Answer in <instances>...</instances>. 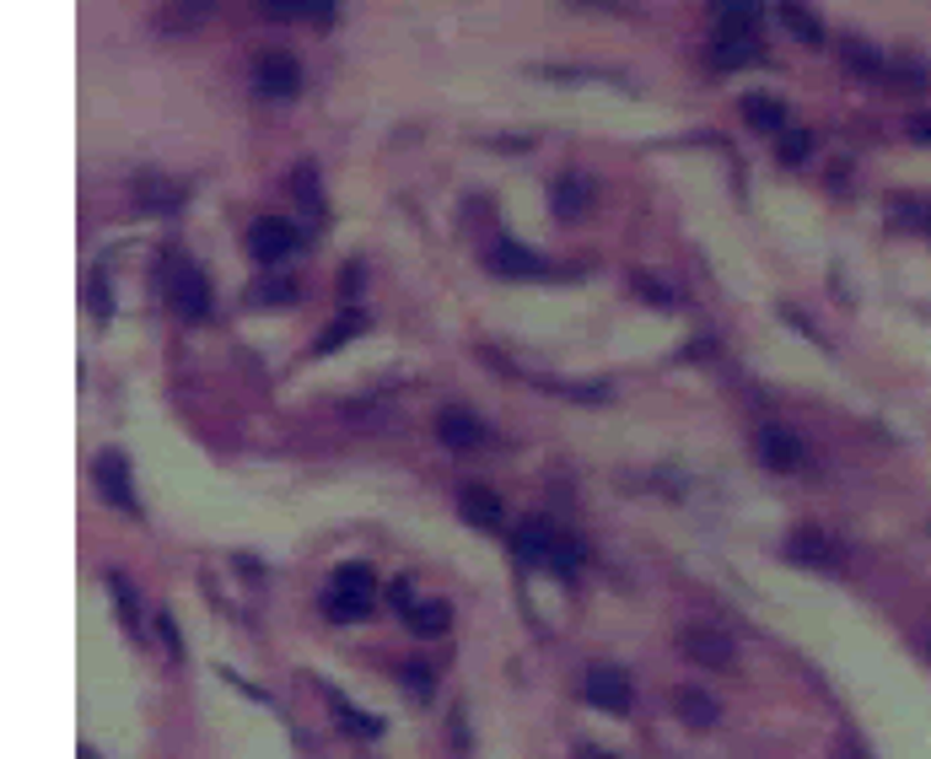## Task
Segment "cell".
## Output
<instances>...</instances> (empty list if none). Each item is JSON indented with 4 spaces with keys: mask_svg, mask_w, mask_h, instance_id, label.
Segmentation results:
<instances>
[{
    "mask_svg": "<svg viewBox=\"0 0 931 759\" xmlns=\"http://www.w3.org/2000/svg\"><path fill=\"white\" fill-rule=\"evenodd\" d=\"M82 759H97V755H92V749H86V755H82Z\"/></svg>",
    "mask_w": 931,
    "mask_h": 759,
    "instance_id": "74e56055",
    "label": "cell"
},
{
    "mask_svg": "<svg viewBox=\"0 0 931 759\" xmlns=\"http://www.w3.org/2000/svg\"><path fill=\"white\" fill-rule=\"evenodd\" d=\"M388 598H394V609H399V614H405L409 603H415V592H409V582H394V592H388Z\"/></svg>",
    "mask_w": 931,
    "mask_h": 759,
    "instance_id": "1f68e13d",
    "label": "cell"
},
{
    "mask_svg": "<svg viewBox=\"0 0 931 759\" xmlns=\"http://www.w3.org/2000/svg\"><path fill=\"white\" fill-rule=\"evenodd\" d=\"M356 286H362V270H356V264H351V270H345V275H339V292L351 296V292H356Z\"/></svg>",
    "mask_w": 931,
    "mask_h": 759,
    "instance_id": "836d02e7",
    "label": "cell"
},
{
    "mask_svg": "<svg viewBox=\"0 0 931 759\" xmlns=\"http://www.w3.org/2000/svg\"><path fill=\"white\" fill-rule=\"evenodd\" d=\"M490 270H495V275H512V281L550 275V264H544L533 249H523V243H495V249H490Z\"/></svg>",
    "mask_w": 931,
    "mask_h": 759,
    "instance_id": "4fadbf2b",
    "label": "cell"
},
{
    "mask_svg": "<svg viewBox=\"0 0 931 759\" xmlns=\"http://www.w3.org/2000/svg\"><path fill=\"white\" fill-rule=\"evenodd\" d=\"M405 620H409V631H420V635L452 631V609H447V598H415V603L405 609Z\"/></svg>",
    "mask_w": 931,
    "mask_h": 759,
    "instance_id": "5bb4252c",
    "label": "cell"
},
{
    "mask_svg": "<svg viewBox=\"0 0 931 759\" xmlns=\"http://www.w3.org/2000/svg\"><path fill=\"white\" fill-rule=\"evenodd\" d=\"M458 506H463V517H469L474 528H495V523H501V496L485 491V485H463V491H458Z\"/></svg>",
    "mask_w": 931,
    "mask_h": 759,
    "instance_id": "9a60e30c",
    "label": "cell"
},
{
    "mask_svg": "<svg viewBox=\"0 0 931 759\" xmlns=\"http://www.w3.org/2000/svg\"><path fill=\"white\" fill-rule=\"evenodd\" d=\"M108 592H114V603H119V620H124V631L140 641V609H135V588H129V577L124 571H108Z\"/></svg>",
    "mask_w": 931,
    "mask_h": 759,
    "instance_id": "7402d4cb",
    "label": "cell"
},
{
    "mask_svg": "<svg viewBox=\"0 0 931 759\" xmlns=\"http://www.w3.org/2000/svg\"><path fill=\"white\" fill-rule=\"evenodd\" d=\"M840 60H846V65H856L861 76H889V60H883L878 49H867L861 39H840Z\"/></svg>",
    "mask_w": 931,
    "mask_h": 759,
    "instance_id": "603a6c76",
    "label": "cell"
},
{
    "mask_svg": "<svg viewBox=\"0 0 931 759\" xmlns=\"http://www.w3.org/2000/svg\"><path fill=\"white\" fill-rule=\"evenodd\" d=\"M291 194H296L307 211H324V200H318V172H313V162H302V168L291 172Z\"/></svg>",
    "mask_w": 931,
    "mask_h": 759,
    "instance_id": "484cf974",
    "label": "cell"
},
{
    "mask_svg": "<svg viewBox=\"0 0 931 759\" xmlns=\"http://www.w3.org/2000/svg\"><path fill=\"white\" fill-rule=\"evenodd\" d=\"M722 39H760V0H711Z\"/></svg>",
    "mask_w": 931,
    "mask_h": 759,
    "instance_id": "7c38bea8",
    "label": "cell"
},
{
    "mask_svg": "<svg viewBox=\"0 0 931 759\" xmlns=\"http://www.w3.org/2000/svg\"><path fill=\"white\" fill-rule=\"evenodd\" d=\"M743 119L754 129H770V135H781L786 129V103H775V97H743Z\"/></svg>",
    "mask_w": 931,
    "mask_h": 759,
    "instance_id": "ffe728a7",
    "label": "cell"
},
{
    "mask_svg": "<svg viewBox=\"0 0 931 759\" xmlns=\"http://www.w3.org/2000/svg\"><path fill=\"white\" fill-rule=\"evenodd\" d=\"M582 695H587L598 711H614V717H625V711L636 706V689H630V678L619 674V668H608V663L587 668V678H582Z\"/></svg>",
    "mask_w": 931,
    "mask_h": 759,
    "instance_id": "5b68a950",
    "label": "cell"
},
{
    "mask_svg": "<svg viewBox=\"0 0 931 759\" xmlns=\"http://www.w3.org/2000/svg\"><path fill=\"white\" fill-rule=\"evenodd\" d=\"M582 211H587V183H582V178H561V183H555V215H561V221H576Z\"/></svg>",
    "mask_w": 931,
    "mask_h": 759,
    "instance_id": "cb8c5ba5",
    "label": "cell"
},
{
    "mask_svg": "<svg viewBox=\"0 0 931 759\" xmlns=\"http://www.w3.org/2000/svg\"><path fill=\"white\" fill-rule=\"evenodd\" d=\"M754 453L765 458V468L775 474H792V468L803 464V442L786 431V425H760V436H754Z\"/></svg>",
    "mask_w": 931,
    "mask_h": 759,
    "instance_id": "9c48e42d",
    "label": "cell"
},
{
    "mask_svg": "<svg viewBox=\"0 0 931 759\" xmlns=\"http://www.w3.org/2000/svg\"><path fill=\"white\" fill-rule=\"evenodd\" d=\"M270 17H324L328 0H264Z\"/></svg>",
    "mask_w": 931,
    "mask_h": 759,
    "instance_id": "4316f807",
    "label": "cell"
},
{
    "mask_svg": "<svg viewBox=\"0 0 931 759\" xmlns=\"http://www.w3.org/2000/svg\"><path fill=\"white\" fill-rule=\"evenodd\" d=\"M576 759H619V755H608V749H593V744H582V749H576Z\"/></svg>",
    "mask_w": 931,
    "mask_h": 759,
    "instance_id": "e575fe53",
    "label": "cell"
},
{
    "mask_svg": "<svg viewBox=\"0 0 931 759\" xmlns=\"http://www.w3.org/2000/svg\"><path fill=\"white\" fill-rule=\"evenodd\" d=\"M781 22H786V33H797L803 43H824V22L813 17V6H803V0H781Z\"/></svg>",
    "mask_w": 931,
    "mask_h": 759,
    "instance_id": "d6986e66",
    "label": "cell"
},
{
    "mask_svg": "<svg viewBox=\"0 0 931 759\" xmlns=\"http://www.w3.org/2000/svg\"><path fill=\"white\" fill-rule=\"evenodd\" d=\"M808 151H813L808 129H786V135H781V162H797V157H808Z\"/></svg>",
    "mask_w": 931,
    "mask_h": 759,
    "instance_id": "83f0119b",
    "label": "cell"
},
{
    "mask_svg": "<svg viewBox=\"0 0 931 759\" xmlns=\"http://www.w3.org/2000/svg\"><path fill=\"white\" fill-rule=\"evenodd\" d=\"M786 555H792L797 566H813V571H840V566H846L840 545H835L829 534H818V528H797V534L786 539Z\"/></svg>",
    "mask_w": 931,
    "mask_h": 759,
    "instance_id": "52a82bcc",
    "label": "cell"
},
{
    "mask_svg": "<svg viewBox=\"0 0 931 759\" xmlns=\"http://www.w3.org/2000/svg\"><path fill=\"white\" fill-rule=\"evenodd\" d=\"M372 592H377V582H372V566H362V560H345V566H334V577H328V620H339V625H351V620H366L372 614Z\"/></svg>",
    "mask_w": 931,
    "mask_h": 759,
    "instance_id": "7a4b0ae2",
    "label": "cell"
},
{
    "mask_svg": "<svg viewBox=\"0 0 931 759\" xmlns=\"http://www.w3.org/2000/svg\"><path fill=\"white\" fill-rule=\"evenodd\" d=\"M362 329H366V318H362V313H345V318H334V324H328L324 335L313 339V350H318V356H328V350H339L345 339H351V335H362Z\"/></svg>",
    "mask_w": 931,
    "mask_h": 759,
    "instance_id": "d4e9b609",
    "label": "cell"
},
{
    "mask_svg": "<svg viewBox=\"0 0 931 759\" xmlns=\"http://www.w3.org/2000/svg\"><path fill=\"white\" fill-rule=\"evenodd\" d=\"M253 302H259V307L291 302V281H259V286H253Z\"/></svg>",
    "mask_w": 931,
    "mask_h": 759,
    "instance_id": "f1b7e54d",
    "label": "cell"
},
{
    "mask_svg": "<svg viewBox=\"0 0 931 759\" xmlns=\"http://www.w3.org/2000/svg\"><path fill=\"white\" fill-rule=\"evenodd\" d=\"M517 555H523L527 566L561 577V582H571L582 571V545L571 534H561V528H550V523H527L523 534H517Z\"/></svg>",
    "mask_w": 931,
    "mask_h": 759,
    "instance_id": "6da1fadb",
    "label": "cell"
},
{
    "mask_svg": "<svg viewBox=\"0 0 931 759\" xmlns=\"http://www.w3.org/2000/svg\"><path fill=\"white\" fill-rule=\"evenodd\" d=\"M135 194H140L146 205H157V211H178V205H184V189H178V183H167L163 172H146V178L135 183Z\"/></svg>",
    "mask_w": 931,
    "mask_h": 759,
    "instance_id": "44dd1931",
    "label": "cell"
},
{
    "mask_svg": "<svg viewBox=\"0 0 931 759\" xmlns=\"http://www.w3.org/2000/svg\"><path fill=\"white\" fill-rule=\"evenodd\" d=\"M296 243H302V232H296L285 215H259V221L248 226V253H253L259 264H281Z\"/></svg>",
    "mask_w": 931,
    "mask_h": 759,
    "instance_id": "277c9868",
    "label": "cell"
},
{
    "mask_svg": "<svg viewBox=\"0 0 931 759\" xmlns=\"http://www.w3.org/2000/svg\"><path fill=\"white\" fill-rule=\"evenodd\" d=\"M253 86H259V97H296L302 92V65L291 54H281V49H270V54L253 60Z\"/></svg>",
    "mask_w": 931,
    "mask_h": 759,
    "instance_id": "8992f818",
    "label": "cell"
},
{
    "mask_svg": "<svg viewBox=\"0 0 931 759\" xmlns=\"http://www.w3.org/2000/svg\"><path fill=\"white\" fill-rule=\"evenodd\" d=\"M576 6H598V11H625V0H576Z\"/></svg>",
    "mask_w": 931,
    "mask_h": 759,
    "instance_id": "d590c367",
    "label": "cell"
},
{
    "mask_svg": "<svg viewBox=\"0 0 931 759\" xmlns=\"http://www.w3.org/2000/svg\"><path fill=\"white\" fill-rule=\"evenodd\" d=\"M97 491L119 506V512H129V517L140 512V496H135V485H129V464H124L119 453H103V458H97Z\"/></svg>",
    "mask_w": 931,
    "mask_h": 759,
    "instance_id": "30bf717a",
    "label": "cell"
},
{
    "mask_svg": "<svg viewBox=\"0 0 931 759\" xmlns=\"http://www.w3.org/2000/svg\"><path fill=\"white\" fill-rule=\"evenodd\" d=\"M86 292H92V313H108V302H103V281H97V275L86 281Z\"/></svg>",
    "mask_w": 931,
    "mask_h": 759,
    "instance_id": "d6a6232c",
    "label": "cell"
},
{
    "mask_svg": "<svg viewBox=\"0 0 931 759\" xmlns=\"http://www.w3.org/2000/svg\"><path fill=\"white\" fill-rule=\"evenodd\" d=\"M910 135H916V140H931V119H910Z\"/></svg>",
    "mask_w": 931,
    "mask_h": 759,
    "instance_id": "8d00e7d4",
    "label": "cell"
},
{
    "mask_svg": "<svg viewBox=\"0 0 931 759\" xmlns=\"http://www.w3.org/2000/svg\"><path fill=\"white\" fill-rule=\"evenodd\" d=\"M749 60H760V39H711V65L716 71H738V65H749Z\"/></svg>",
    "mask_w": 931,
    "mask_h": 759,
    "instance_id": "e0dca14e",
    "label": "cell"
},
{
    "mask_svg": "<svg viewBox=\"0 0 931 759\" xmlns=\"http://www.w3.org/2000/svg\"><path fill=\"white\" fill-rule=\"evenodd\" d=\"M328 706H334V717H339V727H345L351 738H377V732H383V721L372 717V711H356L339 689H328Z\"/></svg>",
    "mask_w": 931,
    "mask_h": 759,
    "instance_id": "ac0fdd59",
    "label": "cell"
},
{
    "mask_svg": "<svg viewBox=\"0 0 931 759\" xmlns=\"http://www.w3.org/2000/svg\"><path fill=\"white\" fill-rule=\"evenodd\" d=\"M163 292L172 302V313L178 318H205L210 313V286H205V275L195 270V259H184V253H167L163 259Z\"/></svg>",
    "mask_w": 931,
    "mask_h": 759,
    "instance_id": "3957f363",
    "label": "cell"
},
{
    "mask_svg": "<svg viewBox=\"0 0 931 759\" xmlns=\"http://www.w3.org/2000/svg\"><path fill=\"white\" fill-rule=\"evenodd\" d=\"M636 286L647 292V302H657V307H673V292H668L662 281H651V275H636Z\"/></svg>",
    "mask_w": 931,
    "mask_h": 759,
    "instance_id": "f546056e",
    "label": "cell"
},
{
    "mask_svg": "<svg viewBox=\"0 0 931 759\" xmlns=\"http://www.w3.org/2000/svg\"><path fill=\"white\" fill-rule=\"evenodd\" d=\"M437 436H442L447 447H458V453H474V447H485V421L480 415H469V410H442L437 415Z\"/></svg>",
    "mask_w": 931,
    "mask_h": 759,
    "instance_id": "8fae6325",
    "label": "cell"
},
{
    "mask_svg": "<svg viewBox=\"0 0 931 759\" xmlns=\"http://www.w3.org/2000/svg\"><path fill=\"white\" fill-rule=\"evenodd\" d=\"M405 684H409V689H415V695H420V700H431V689H437V684H431V674H426V668H405Z\"/></svg>",
    "mask_w": 931,
    "mask_h": 759,
    "instance_id": "4dcf8cb0",
    "label": "cell"
},
{
    "mask_svg": "<svg viewBox=\"0 0 931 759\" xmlns=\"http://www.w3.org/2000/svg\"><path fill=\"white\" fill-rule=\"evenodd\" d=\"M673 711H679L689 727H711V721L722 717V711H716V700H711L705 689H694V684H684V689L673 695Z\"/></svg>",
    "mask_w": 931,
    "mask_h": 759,
    "instance_id": "2e32d148",
    "label": "cell"
},
{
    "mask_svg": "<svg viewBox=\"0 0 931 759\" xmlns=\"http://www.w3.org/2000/svg\"><path fill=\"white\" fill-rule=\"evenodd\" d=\"M679 646H684L689 663H700V668H732V641L722 631H711V625H689L679 635Z\"/></svg>",
    "mask_w": 931,
    "mask_h": 759,
    "instance_id": "ba28073f",
    "label": "cell"
}]
</instances>
